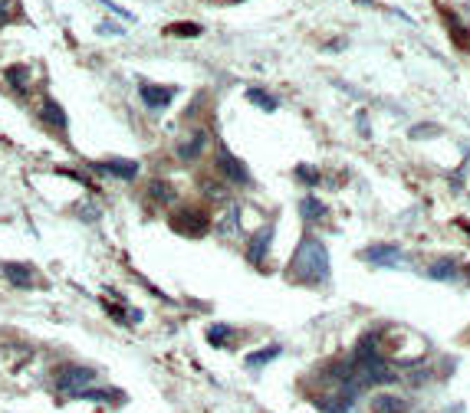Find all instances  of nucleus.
Segmentation results:
<instances>
[{
  "label": "nucleus",
  "instance_id": "obj_1",
  "mask_svg": "<svg viewBox=\"0 0 470 413\" xmlns=\"http://www.w3.org/2000/svg\"><path fill=\"white\" fill-rule=\"evenodd\" d=\"M289 279L303 282V285H322L329 279V250L322 239H316L313 233L300 239V246L289 259Z\"/></svg>",
  "mask_w": 470,
  "mask_h": 413
},
{
  "label": "nucleus",
  "instance_id": "obj_2",
  "mask_svg": "<svg viewBox=\"0 0 470 413\" xmlns=\"http://www.w3.org/2000/svg\"><path fill=\"white\" fill-rule=\"evenodd\" d=\"M53 384L60 387V394H69V397H79L82 390H89L96 384V370L86 368V364H60L53 370Z\"/></svg>",
  "mask_w": 470,
  "mask_h": 413
},
{
  "label": "nucleus",
  "instance_id": "obj_3",
  "mask_svg": "<svg viewBox=\"0 0 470 413\" xmlns=\"http://www.w3.org/2000/svg\"><path fill=\"white\" fill-rule=\"evenodd\" d=\"M214 167L227 177V180H234V184H250L247 164H243L240 158H234V151H230L227 145H221V141H217V161H214Z\"/></svg>",
  "mask_w": 470,
  "mask_h": 413
},
{
  "label": "nucleus",
  "instance_id": "obj_4",
  "mask_svg": "<svg viewBox=\"0 0 470 413\" xmlns=\"http://www.w3.org/2000/svg\"><path fill=\"white\" fill-rule=\"evenodd\" d=\"M208 223H211V217H208L204 210H197V206H184V210H178V213L171 217V226H175L178 233H188V236H204L208 233Z\"/></svg>",
  "mask_w": 470,
  "mask_h": 413
},
{
  "label": "nucleus",
  "instance_id": "obj_5",
  "mask_svg": "<svg viewBox=\"0 0 470 413\" xmlns=\"http://www.w3.org/2000/svg\"><path fill=\"white\" fill-rule=\"evenodd\" d=\"M0 279H7L16 289H33L36 285V269L27 263H0Z\"/></svg>",
  "mask_w": 470,
  "mask_h": 413
},
{
  "label": "nucleus",
  "instance_id": "obj_6",
  "mask_svg": "<svg viewBox=\"0 0 470 413\" xmlns=\"http://www.w3.org/2000/svg\"><path fill=\"white\" fill-rule=\"evenodd\" d=\"M270 243H273V223H267V226H260L257 233L247 239V259L254 266H263L267 259V252H270Z\"/></svg>",
  "mask_w": 470,
  "mask_h": 413
},
{
  "label": "nucleus",
  "instance_id": "obj_7",
  "mask_svg": "<svg viewBox=\"0 0 470 413\" xmlns=\"http://www.w3.org/2000/svg\"><path fill=\"white\" fill-rule=\"evenodd\" d=\"M175 86H152V82H138V95H142V102L148 105V108H165L171 99H175Z\"/></svg>",
  "mask_w": 470,
  "mask_h": 413
},
{
  "label": "nucleus",
  "instance_id": "obj_8",
  "mask_svg": "<svg viewBox=\"0 0 470 413\" xmlns=\"http://www.w3.org/2000/svg\"><path fill=\"white\" fill-rule=\"evenodd\" d=\"M96 174H106V177H119V180H132L138 174V161H122V158H109V161L92 164Z\"/></svg>",
  "mask_w": 470,
  "mask_h": 413
},
{
  "label": "nucleus",
  "instance_id": "obj_9",
  "mask_svg": "<svg viewBox=\"0 0 470 413\" xmlns=\"http://www.w3.org/2000/svg\"><path fill=\"white\" fill-rule=\"evenodd\" d=\"M365 259L375 266H394L401 259V250L398 246H388V243H381V246H372V250L365 252Z\"/></svg>",
  "mask_w": 470,
  "mask_h": 413
},
{
  "label": "nucleus",
  "instance_id": "obj_10",
  "mask_svg": "<svg viewBox=\"0 0 470 413\" xmlns=\"http://www.w3.org/2000/svg\"><path fill=\"white\" fill-rule=\"evenodd\" d=\"M40 118H43L46 125H53V128H66V112H63V105L56 102V99H43Z\"/></svg>",
  "mask_w": 470,
  "mask_h": 413
},
{
  "label": "nucleus",
  "instance_id": "obj_11",
  "mask_svg": "<svg viewBox=\"0 0 470 413\" xmlns=\"http://www.w3.org/2000/svg\"><path fill=\"white\" fill-rule=\"evenodd\" d=\"M372 410L375 413H405L408 410V400L392 397V394H379V397L372 400Z\"/></svg>",
  "mask_w": 470,
  "mask_h": 413
},
{
  "label": "nucleus",
  "instance_id": "obj_12",
  "mask_svg": "<svg viewBox=\"0 0 470 413\" xmlns=\"http://www.w3.org/2000/svg\"><path fill=\"white\" fill-rule=\"evenodd\" d=\"M204 141H208V134L194 132V138H188V141H181V145H178V158H181V161H194L197 154L204 151Z\"/></svg>",
  "mask_w": 470,
  "mask_h": 413
},
{
  "label": "nucleus",
  "instance_id": "obj_13",
  "mask_svg": "<svg viewBox=\"0 0 470 413\" xmlns=\"http://www.w3.org/2000/svg\"><path fill=\"white\" fill-rule=\"evenodd\" d=\"M454 276H457V263H454V259H434V263L427 266V279L444 282V279H454Z\"/></svg>",
  "mask_w": 470,
  "mask_h": 413
},
{
  "label": "nucleus",
  "instance_id": "obj_14",
  "mask_svg": "<svg viewBox=\"0 0 470 413\" xmlns=\"http://www.w3.org/2000/svg\"><path fill=\"white\" fill-rule=\"evenodd\" d=\"M280 351H283L280 344H267V348H260V351L247 354V357H243V364H247V368H263L267 361H273V357H280Z\"/></svg>",
  "mask_w": 470,
  "mask_h": 413
},
{
  "label": "nucleus",
  "instance_id": "obj_15",
  "mask_svg": "<svg viewBox=\"0 0 470 413\" xmlns=\"http://www.w3.org/2000/svg\"><path fill=\"white\" fill-rule=\"evenodd\" d=\"M237 223H240V206H237V204H230V206H227V213H224V217L217 220V233H221V236L237 233V230H240Z\"/></svg>",
  "mask_w": 470,
  "mask_h": 413
},
{
  "label": "nucleus",
  "instance_id": "obj_16",
  "mask_svg": "<svg viewBox=\"0 0 470 413\" xmlns=\"http://www.w3.org/2000/svg\"><path fill=\"white\" fill-rule=\"evenodd\" d=\"M208 341H211L214 348H230V341H234L230 324H211V328H208Z\"/></svg>",
  "mask_w": 470,
  "mask_h": 413
},
{
  "label": "nucleus",
  "instance_id": "obj_17",
  "mask_svg": "<svg viewBox=\"0 0 470 413\" xmlns=\"http://www.w3.org/2000/svg\"><path fill=\"white\" fill-rule=\"evenodd\" d=\"M322 213H326V206H322V200H316V197H303V200H300V217H303L306 223L319 220Z\"/></svg>",
  "mask_w": 470,
  "mask_h": 413
},
{
  "label": "nucleus",
  "instance_id": "obj_18",
  "mask_svg": "<svg viewBox=\"0 0 470 413\" xmlns=\"http://www.w3.org/2000/svg\"><path fill=\"white\" fill-rule=\"evenodd\" d=\"M148 197L158 200V204H171V200H175V187L165 184V180H152V184H148Z\"/></svg>",
  "mask_w": 470,
  "mask_h": 413
},
{
  "label": "nucleus",
  "instance_id": "obj_19",
  "mask_svg": "<svg viewBox=\"0 0 470 413\" xmlns=\"http://www.w3.org/2000/svg\"><path fill=\"white\" fill-rule=\"evenodd\" d=\"M7 82H10L16 92H27V82H30V69H27V66H10V69H7Z\"/></svg>",
  "mask_w": 470,
  "mask_h": 413
},
{
  "label": "nucleus",
  "instance_id": "obj_20",
  "mask_svg": "<svg viewBox=\"0 0 470 413\" xmlns=\"http://www.w3.org/2000/svg\"><path fill=\"white\" fill-rule=\"evenodd\" d=\"M247 99L257 105V108H263V112H276V105H280L273 95H267L263 88H247Z\"/></svg>",
  "mask_w": 470,
  "mask_h": 413
},
{
  "label": "nucleus",
  "instance_id": "obj_21",
  "mask_svg": "<svg viewBox=\"0 0 470 413\" xmlns=\"http://www.w3.org/2000/svg\"><path fill=\"white\" fill-rule=\"evenodd\" d=\"M79 397H82V400H99V403H115V400H125V397L119 394V390H96V387L82 390Z\"/></svg>",
  "mask_w": 470,
  "mask_h": 413
},
{
  "label": "nucleus",
  "instance_id": "obj_22",
  "mask_svg": "<svg viewBox=\"0 0 470 413\" xmlns=\"http://www.w3.org/2000/svg\"><path fill=\"white\" fill-rule=\"evenodd\" d=\"M168 36H197L201 33V27L197 23H171V27H165Z\"/></svg>",
  "mask_w": 470,
  "mask_h": 413
},
{
  "label": "nucleus",
  "instance_id": "obj_23",
  "mask_svg": "<svg viewBox=\"0 0 470 413\" xmlns=\"http://www.w3.org/2000/svg\"><path fill=\"white\" fill-rule=\"evenodd\" d=\"M296 177H300L303 184H309V187H316V184H319V174L309 167V164H300V167H296Z\"/></svg>",
  "mask_w": 470,
  "mask_h": 413
},
{
  "label": "nucleus",
  "instance_id": "obj_24",
  "mask_svg": "<svg viewBox=\"0 0 470 413\" xmlns=\"http://www.w3.org/2000/svg\"><path fill=\"white\" fill-rule=\"evenodd\" d=\"M102 3H106V7H109V10H112V14H115V16H122L125 23H135V14H128V10H122V7H115L112 0H102Z\"/></svg>",
  "mask_w": 470,
  "mask_h": 413
},
{
  "label": "nucleus",
  "instance_id": "obj_25",
  "mask_svg": "<svg viewBox=\"0 0 470 413\" xmlns=\"http://www.w3.org/2000/svg\"><path fill=\"white\" fill-rule=\"evenodd\" d=\"M99 33H115V36H122L125 30H122V27H115V23H99Z\"/></svg>",
  "mask_w": 470,
  "mask_h": 413
},
{
  "label": "nucleus",
  "instance_id": "obj_26",
  "mask_svg": "<svg viewBox=\"0 0 470 413\" xmlns=\"http://www.w3.org/2000/svg\"><path fill=\"white\" fill-rule=\"evenodd\" d=\"M411 134H414V138H418V134H438V128H434V125H418Z\"/></svg>",
  "mask_w": 470,
  "mask_h": 413
},
{
  "label": "nucleus",
  "instance_id": "obj_27",
  "mask_svg": "<svg viewBox=\"0 0 470 413\" xmlns=\"http://www.w3.org/2000/svg\"><path fill=\"white\" fill-rule=\"evenodd\" d=\"M0 23H7V10L3 7H0Z\"/></svg>",
  "mask_w": 470,
  "mask_h": 413
},
{
  "label": "nucleus",
  "instance_id": "obj_28",
  "mask_svg": "<svg viewBox=\"0 0 470 413\" xmlns=\"http://www.w3.org/2000/svg\"><path fill=\"white\" fill-rule=\"evenodd\" d=\"M467 272H470V269H467Z\"/></svg>",
  "mask_w": 470,
  "mask_h": 413
}]
</instances>
